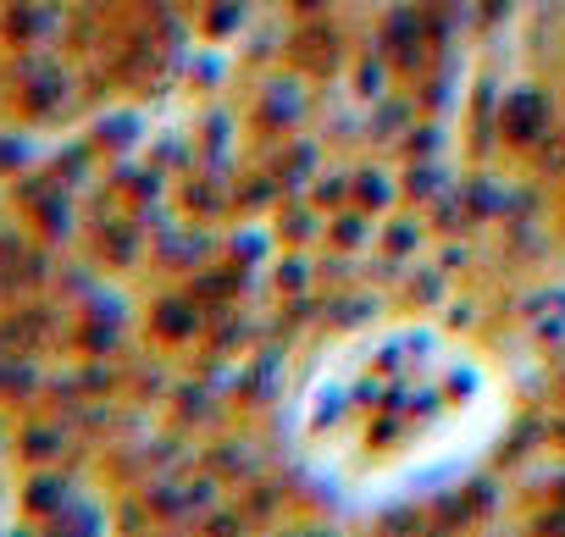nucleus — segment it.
<instances>
[{
  "instance_id": "f257e3e1",
  "label": "nucleus",
  "mask_w": 565,
  "mask_h": 537,
  "mask_svg": "<svg viewBox=\"0 0 565 537\" xmlns=\"http://www.w3.org/2000/svg\"><path fill=\"white\" fill-rule=\"evenodd\" d=\"M372 40H377V51L388 56L394 78L411 84V89H416L427 73H438V62H444V51L433 45V29H427V18H422V0H388V7L377 12V23H372Z\"/></svg>"
},
{
  "instance_id": "f03ea898",
  "label": "nucleus",
  "mask_w": 565,
  "mask_h": 537,
  "mask_svg": "<svg viewBox=\"0 0 565 537\" xmlns=\"http://www.w3.org/2000/svg\"><path fill=\"white\" fill-rule=\"evenodd\" d=\"M311 117H317L311 78L295 73L289 62L266 67V78L255 84V100H249V128H255L260 139H289V133H300Z\"/></svg>"
},
{
  "instance_id": "7ed1b4c3",
  "label": "nucleus",
  "mask_w": 565,
  "mask_h": 537,
  "mask_svg": "<svg viewBox=\"0 0 565 537\" xmlns=\"http://www.w3.org/2000/svg\"><path fill=\"white\" fill-rule=\"evenodd\" d=\"M350 34L333 12H317V18H295V29L282 34V62L295 73H306L311 84H333L350 73Z\"/></svg>"
},
{
  "instance_id": "20e7f679",
  "label": "nucleus",
  "mask_w": 565,
  "mask_h": 537,
  "mask_svg": "<svg viewBox=\"0 0 565 537\" xmlns=\"http://www.w3.org/2000/svg\"><path fill=\"white\" fill-rule=\"evenodd\" d=\"M559 111H554V95L532 78V84H510L504 100H499V150L504 155H532L548 133H554Z\"/></svg>"
},
{
  "instance_id": "39448f33",
  "label": "nucleus",
  "mask_w": 565,
  "mask_h": 537,
  "mask_svg": "<svg viewBox=\"0 0 565 537\" xmlns=\"http://www.w3.org/2000/svg\"><path fill=\"white\" fill-rule=\"evenodd\" d=\"M322 161H328V150H322V139L317 133H289V139H282L277 150H271V178L282 183V194H289V200H300V194H311V183L322 178Z\"/></svg>"
},
{
  "instance_id": "423d86ee",
  "label": "nucleus",
  "mask_w": 565,
  "mask_h": 537,
  "mask_svg": "<svg viewBox=\"0 0 565 537\" xmlns=\"http://www.w3.org/2000/svg\"><path fill=\"white\" fill-rule=\"evenodd\" d=\"M460 194H466L471 227H477V222H515V216H521V189H515V183H504L493 167H477V172H466Z\"/></svg>"
},
{
  "instance_id": "0eeeda50",
  "label": "nucleus",
  "mask_w": 565,
  "mask_h": 537,
  "mask_svg": "<svg viewBox=\"0 0 565 537\" xmlns=\"http://www.w3.org/2000/svg\"><path fill=\"white\" fill-rule=\"evenodd\" d=\"M350 205H361V211H372V216H388L394 205H405L399 172L383 167V161H355V167H350Z\"/></svg>"
},
{
  "instance_id": "6e6552de",
  "label": "nucleus",
  "mask_w": 565,
  "mask_h": 537,
  "mask_svg": "<svg viewBox=\"0 0 565 537\" xmlns=\"http://www.w3.org/2000/svg\"><path fill=\"white\" fill-rule=\"evenodd\" d=\"M422 117H427L422 95H411V89H405V95H394V89H388L383 100H372V122H366V139H372V144H399V139H405V133H411V128H416Z\"/></svg>"
},
{
  "instance_id": "1a4fd4ad",
  "label": "nucleus",
  "mask_w": 565,
  "mask_h": 537,
  "mask_svg": "<svg viewBox=\"0 0 565 537\" xmlns=\"http://www.w3.org/2000/svg\"><path fill=\"white\" fill-rule=\"evenodd\" d=\"M427 211H416V205H394L383 222H377V255L383 260H411L422 244H427Z\"/></svg>"
},
{
  "instance_id": "9d476101",
  "label": "nucleus",
  "mask_w": 565,
  "mask_h": 537,
  "mask_svg": "<svg viewBox=\"0 0 565 537\" xmlns=\"http://www.w3.org/2000/svg\"><path fill=\"white\" fill-rule=\"evenodd\" d=\"M377 222H383V216H372V211H361V205H339V211H328V233H322V244H328L333 255L377 249Z\"/></svg>"
},
{
  "instance_id": "9b49d317",
  "label": "nucleus",
  "mask_w": 565,
  "mask_h": 537,
  "mask_svg": "<svg viewBox=\"0 0 565 537\" xmlns=\"http://www.w3.org/2000/svg\"><path fill=\"white\" fill-rule=\"evenodd\" d=\"M271 233H277L282 249H306V244H317V238L328 233V211H322L317 200H306V205L282 200V205L271 211Z\"/></svg>"
},
{
  "instance_id": "f8f14e48",
  "label": "nucleus",
  "mask_w": 565,
  "mask_h": 537,
  "mask_svg": "<svg viewBox=\"0 0 565 537\" xmlns=\"http://www.w3.org/2000/svg\"><path fill=\"white\" fill-rule=\"evenodd\" d=\"M399 78H394V67H388V56L377 51V40L366 34L361 45H355V67H350V89H355V100H383L388 89H394Z\"/></svg>"
},
{
  "instance_id": "ddd939ff",
  "label": "nucleus",
  "mask_w": 565,
  "mask_h": 537,
  "mask_svg": "<svg viewBox=\"0 0 565 537\" xmlns=\"http://www.w3.org/2000/svg\"><path fill=\"white\" fill-rule=\"evenodd\" d=\"M205 305L194 300V294H167L161 305H156V333H161V344H189V339H200L205 333Z\"/></svg>"
},
{
  "instance_id": "4468645a",
  "label": "nucleus",
  "mask_w": 565,
  "mask_h": 537,
  "mask_svg": "<svg viewBox=\"0 0 565 537\" xmlns=\"http://www.w3.org/2000/svg\"><path fill=\"white\" fill-rule=\"evenodd\" d=\"M444 189H449V172H444L438 155H433V161H399V194H405V205L427 211Z\"/></svg>"
},
{
  "instance_id": "2eb2a0df",
  "label": "nucleus",
  "mask_w": 565,
  "mask_h": 537,
  "mask_svg": "<svg viewBox=\"0 0 565 537\" xmlns=\"http://www.w3.org/2000/svg\"><path fill=\"white\" fill-rule=\"evenodd\" d=\"M282 200H289V194H282V183L271 178V167L260 161V172L249 167V172H238V183H233V205L244 211V216H260V211H277Z\"/></svg>"
},
{
  "instance_id": "dca6fc26",
  "label": "nucleus",
  "mask_w": 565,
  "mask_h": 537,
  "mask_svg": "<svg viewBox=\"0 0 565 537\" xmlns=\"http://www.w3.org/2000/svg\"><path fill=\"white\" fill-rule=\"evenodd\" d=\"M499 78L493 73H482V84H477V95H471V150L482 155L488 144H499Z\"/></svg>"
},
{
  "instance_id": "f3484780",
  "label": "nucleus",
  "mask_w": 565,
  "mask_h": 537,
  "mask_svg": "<svg viewBox=\"0 0 565 537\" xmlns=\"http://www.w3.org/2000/svg\"><path fill=\"white\" fill-rule=\"evenodd\" d=\"M282 504H289V487H282L277 471H260V476L249 482V493H244V515H249V520H271Z\"/></svg>"
},
{
  "instance_id": "a211bd4d",
  "label": "nucleus",
  "mask_w": 565,
  "mask_h": 537,
  "mask_svg": "<svg viewBox=\"0 0 565 537\" xmlns=\"http://www.w3.org/2000/svg\"><path fill=\"white\" fill-rule=\"evenodd\" d=\"M249 18V0H205V18H200V34L205 40H233Z\"/></svg>"
},
{
  "instance_id": "6ab92c4d",
  "label": "nucleus",
  "mask_w": 565,
  "mask_h": 537,
  "mask_svg": "<svg viewBox=\"0 0 565 537\" xmlns=\"http://www.w3.org/2000/svg\"><path fill=\"white\" fill-rule=\"evenodd\" d=\"M311 278H317V272H311V255H306V249H289V255L277 260L271 289H277L282 300H289V294H317V289H311Z\"/></svg>"
},
{
  "instance_id": "aec40b11",
  "label": "nucleus",
  "mask_w": 565,
  "mask_h": 537,
  "mask_svg": "<svg viewBox=\"0 0 565 537\" xmlns=\"http://www.w3.org/2000/svg\"><path fill=\"white\" fill-rule=\"evenodd\" d=\"M394 150H399V161H433V155L444 150V128H438L433 117H422V122H416V128H411V133L394 144Z\"/></svg>"
},
{
  "instance_id": "412c9836",
  "label": "nucleus",
  "mask_w": 565,
  "mask_h": 537,
  "mask_svg": "<svg viewBox=\"0 0 565 537\" xmlns=\"http://www.w3.org/2000/svg\"><path fill=\"white\" fill-rule=\"evenodd\" d=\"M183 200H189V216H222L233 205V189H211V178H189L183 183Z\"/></svg>"
},
{
  "instance_id": "4be33fe9",
  "label": "nucleus",
  "mask_w": 565,
  "mask_h": 537,
  "mask_svg": "<svg viewBox=\"0 0 565 537\" xmlns=\"http://www.w3.org/2000/svg\"><path fill=\"white\" fill-rule=\"evenodd\" d=\"M306 200H317L322 211H339V205H350V167H333V172H322L317 183H311V194Z\"/></svg>"
},
{
  "instance_id": "5701e85b",
  "label": "nucleus",
  "mask_w": 565,
  "mask_h": 537,
  "mask_svg": "<svg viewBox=\"0 0 565 537\" xmlns=\"http://www.w3.org/2000/svg\"><path fill=\"white\" fill-rule=\"evenodd\" d=\"M532 167L537 178H565V122H554V133L532 150Z\"/></svg>"
},
{
  "instance_id": "b1692460",
  "label": "nucleus",
  "mask_w": 565,
  "mask_h": 537,
  "mask_svg": "<svg viewBox=\"0 0 565 537\" xmlns=\"http://www.w3.org/2000/svg\"><path fill=\"white\" fill-rule=\"evenodd\" d=\"M515 7H521V0H477V29H482V34L504 29V23L515 18Z\"/></svg>"
},
{
  "instance_id": "393cba45",
  "label": "nucleus",
  "mask_w": 565,
  "mask_h": 537,
  "mask_svg": "<svg viewBox=\"0 0 565 537\" xmlns=\"http://www.w3.org/2000/svg\"><path fill=\"white\" fill-rule=\"evenodd\" d=\"M277 233H238L233 238V266H255V260H266V244H271Z\"/></svg>"
},
{
  "instance_id": "a878e982",
  "label": "nucleus",
  "mask_w": 565,
  "mask_h": 537,
  "mask_svg": "<svg viewBox=\"0 0 565 537\" xmlns=\"http://www.w3.org/2000/svg\"><path fill=\"white\" fill-rule=\"evenodd\" d=\"M444 289H449V278L433 266V272L416 278V294H411V300H416V305H444Z\"/></svg>"
},
{
  "instance_id": "bb28decb",
  "label": "nucleus",
  "mask_w": 565,
  "mask_h": 537,
  "mask_svg": "<svg viewBox=\"0 0 565 537\" xmlns=\"http://www.w3.org/2000/svg\"><path fill=\"white\" fill-rule=\"evenodd\" d=\"M333 7H339V0H289L295 18H317V12H333Z\"/></svg>"
}]
</instances>
